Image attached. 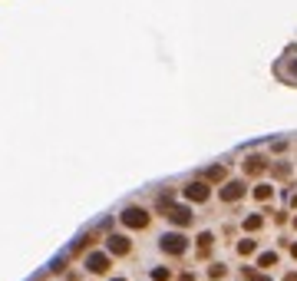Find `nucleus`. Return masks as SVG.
I'll list each match as a JSON object with an SVG mask.
<instances>
[{"mask_svg":"<svg viewBox=\"0 0 297 281\" xmlns=\"http://www.w3.org/2000/svg\"><path fill=\"white\" fill-rule=\"evenodd\" d=\"M188 248V238L185 235H178V232H168V235H162V251L165 255H185Z\"/></svg>","mask_w":297,"mask_h":281,"instance_id":"obj_1","label":"nucleus"},{"mask_svg":"<svg viewBox=\"0 0 297 281\" xmlns=\"http://www.w3.org/2000/svg\"><path fill=\"white\" fill-rule=\"evenodd\" d=\"M122 225H126V228H146L148 212L146 208H126V212H122Z\"/></svg>","mask_w":297,"mask_h":281,"instance_id":"obj_2","label":"nucleus"},{"mask_svg":"<svg viewBox=\"0 0 297 281\" xmlns=\"http://www.w3.org/2000/svg\"><path fill=\"white\" fill-rule=\"evenodd\" d=\"M208 195H211L208 182H192V186L185 188V199H188V202H208Z\"/></svg>","mask_w":297,"mask_h":281,"instance_id":"obj_3","label":"nucleus"},{"mask_svg":"<svg viewBox=\"0 0 297 281\" xmlns=\"http://www.w3.org/2000/svg\"><path fill=\"white\" fill-rule=\"evenodd\" d=\"M165 212H168V219H172L175 225H192V219H195L192 208H185V205H168Z\"/></svg>","mask_w":297,"mask_h":281,"instance_id":"obj_4","label":"nucleus"},{"mask_svg":"<svg viewBox=\"0 0 297 281\" xmlns=\"http://www.w3.org/2000/svg\"><path fill=\"white\" fill-rule=\"evenodd\" d=\"M222 199L224 202H238V199H244V182H224L222 186Z\"/></svg>","mask_w":297,"mask_h":281,"instance_id":"obj_5","label":"nucleus"},{"mask_svg":"<svg viewBox=\"0 0 297 281\" xmlns=\"http://www.w3.org/2000/svg\"><path fill=\"white\" fill-rule=\"evenodd\" d=\"M109 255H129V238L126 235H109Z\"/></svg>","mask_w":297,"mask_h":281,"instance_id":"obj_6","label":"nucleus"},{"mask_svg":"<svg viewBox=\"0 0 297 281\" xmlns=\"http://www.w3.org/2000/svg\"><path fill=\"white\" fill-rule=\"evenodd\" d=\"M241 166H244V172H248V175H261V172L267 169V162H264V156H248Z\"/></svg>","mask_w":297,"mask_h":281,"instance_id":"obj_7","label":"nucleus"},{"mask_svg":"<svg viewBox=\"0 0 297 281\" xmlns=\"http://www.w3.org/2000/svg\"><path fill=\"white\" fill-rule=\"evenodd\" d=\"M86 268H89L93 275H103V271L109 268V258H106V255H89V258H86Z\"/></svg>","mask_w":297,"mask_h":281,"instance_id":"obj_8","label":"nucleus"},{"mask_svg":"<svg viewBox=\"0 0 297 281\" xmlns=\"http://www.w3.org/2000/svg\"><path fill=\"white\" fill-rule=\"evenodd\" d=\"M224 179H228V169H224V166L205 169V182H224Z\"/></svg>","mask_w":297,"mask_h":281,"instance_id":"obj_9","label":"nucleus"},{"mask_svg":"<svg viewBox=\"0 0 297 281\" xmlns=\"http://www.w3.org/2000/svg\"><path fill=\"white\" fill-rule=\"evenodd\" d=\"M211 245H215V235H211V232H202V235H198V251L208 255V251H211Z\"/></svg>","mask_w":297,"mask_h":281,"instance_id":"obj_10","label":"nucleus"},{"mask_svg":"<svg viewBox=\"0 0 297 281\" xmlns=\"http://www.w3.org/2000/svg\"><path fill=\"white\" fill-rule=\"evenodd\" d=\"M271 195H274V188L267 186V182H261V186H254V199H258V202H267Z\"/></svg>","mask_w":297,"mask_h":281,"instance_id":"obj_11","label":"nucleus"},{"mask_svg":"<svg viewBox=\"0 0 297 281\" xmlns=\"http://www.w3.org/2000/svg\"><path fill=\"white\" fill-rule=\"evenodd\" d=\"M258 265L261 268H274V265H278V255H274V251H264V255L258 258Z\"/></svg>","mask_w":297,"mask_h":281,"instance_id":"obj_12","label":"nucleus"},{"mask_svg":"<svg viewBox=\"0 0 297 281\" xmlns=\"http://www.w3.org/2000/svg\"><path fill=\"white\" fill-rule=\"evenodd\" d=\"M261 225H264V219H261V215H248V219H244V228H248V232H258Z\"/></svg>","mask_w":297,"mask_h":281,"instance_id":"obj_13","label":"nucleus"},{"mask_svg":"<svg viewBox=\"0 0 297 281\" xmlns=\"http://www.w3.org/2000/svg\"><path fill=\"white\" fill-rule=\"evenodd\" d=\"M254 248L258 245L251 242V238H244V242H238V255H254Z\"/></svg>","mask_w":297,"mask_h":281,"instance_id":"obj_14","label":"nucleus"},{"mask_svg":"<svg viewBox=\"0 0 297 281\" xmlns=\"http://www.w3.org/2000/svg\"><path fill=\"white\" fill-rule=\"evenodd\" d=\"M224 271H228V268H224V265H211V268H208V278H224Z\"/></svg>","mask_w":297,"mask_h":281,"instance_id":"obj_15","label":"nucleus"},{"mask_svg":"<svg viewBox=\"0 0 297 281\" xmlns=\"http://www.w3.org/2000/svg\"><path fill=\"white\" fill-rule=\"evenodd\" d=\"M152 278H155V281H168V278H172V271H168V268H155Z\"/></svg>","mask_w":297,"mask_h":281,"instance_id":"obj_16","label":"nucleus"},{"mask_svg":"<svg viewBox=\"0 0 297 281\" xmlns=\"http://www.w3.org/2000/svg\"><path fill=\"white\" fill-rule=\"evenodd\" d=\"M274 175H278V179H287V175H291V166H284V162L274 166Z\"/></svg>","mask_w":297,"mask_h":281,"instance_id":"obj_17","label":"nucleus"},{"mask_svg":"<svg viewBox=\"0 0 297 281\" xmlns=\"http://www.w3.org/2000/svg\"><path fill=\"white\" fill-rule=\"evenodd\" d=\"M284 281H297V271H291V275H287V278H284Z\"/></svg>","mask_w":297,"mask_h":281,"instance_id":"obj_18","label":"nucleus"},{"mask_svg":"<svg viewBox=\"0 0 297 281\" xmlns=\"http://www.w3.org/2000/svg\"><path fill=\"white\" fill-rule=\"evenodd\" d=\"M291 255H294V258H297V242H294V245H291Z\"/></svg>","mask_w":297,"mask_h":281,"instance_id":"obj_19","label":"nucleus"},{"mask_svg":"<svg viewBox=\"0 0 297 281\" xmlns=\"http://www.w3.org/2000/svg\"><path fill=\"white\" fill-rule=\"evenodd\" d=\"M182 281H192V275H185V278H182Z\"/></svg>","mask_w":297,"mask_h":281,"instance_id":"obj_20","label":"nucleus"},{"mask_svg":"<svg viewBox=\"0 0 297 281\" xmlns=\"http://www.w3.org/2000/svg\"><path fill=\"white\" fill-rule=\"evenodd\" d=\"M291 202H294V205H297V195H294V199H291Z\"/></svg>","mask_w":297,"mask_h":281,"instance_id":"obj_21","label":"nucleus"},{"mask_svg":"<svg viewBox=\"0 0 297 281\" xmlns=\"http://www.w3.org/2000/svg\"><path fill=\"white\" fill-rule=\"evenodd\" d=\"M112 281H122V278H112Z\"/></svg>","mask_w":297,"mask_h":281,"instance_id":"obj_22","label":"nucleus"},{"mask_svg":"<svg viewBox=\"0 0 297 281\" xmlns=\"http://www.w3.org/2000/svg\"><path fill=\"white\" fill-rule=\"evenodd\" d=\"M294 225H297V219H294Z\"/></svg>","mask_w":297,"mask_h":281,"instance_id":"obj_23","label":"nucleus"}]
</instances>
